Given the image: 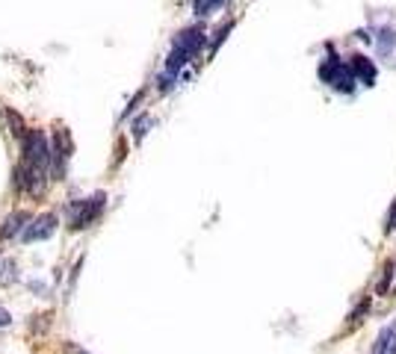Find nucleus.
<instances>
[{
    "mask_svg": "<svg viewBox=\"0 0 396 354\" xmlns=\"http://www.w3.org/2000/svg\"><path fill=\"white\" fill-rule=\"evenodd\" d=\"M396 343V319L390 325L382 328V334L375 336V346H373V354H388V348Z\"/></svg>",
    "mask_w": 396,
    "mask_h": 354,
    "instance_id": "obj_7",
    "label": "nucleus"
},
{
    "mask_svg": "<svg viewBox=\"0 0 396 354\" xmlns=\"http://www.w3.org/2000/svg\"><path fill=\"white\" fill-rule=\"evenodd\" d=\"M9 322H12V319H9V313H6L4 307H0V328H6Z\"/></svg>",
    "mask_w": 396,
    "mask_h": 354,
    "instance_id": "obj_17",
    "label": "nucleus"
},
{
    "mask_svg": "<svg viewBox=\"0 0 396 354\" xmlns=\"http://www.w3.org/2000/svg\"><path fill=\"white\" fill-rule=\"evenodd\" d=\"M142 100H145V89H139V92H136V95H134V98H130V104H127V107H124V112H122V118H127V115H130V112H134V110H136V107H139V104H142Z\"/></svg>",
    "mask_w": 396,
    "mask_h": 354,
    "instance_id": "obj_15",
    "label": "nucleus"
},
{
    "mask_svg": "<svg viewBox=\"0 0 396 354\" xmlns=\"http://www.w3.org/2000/svg\"><path fill=\"white\" fill-rule=\"evenodd\" d=\"M107 207V192H95L89 198H77L65 204V218H69V230H86L98 222V216Z\"/></svg>",
    "mask_w": 396,
    "mask_h": 354,
    "instance_id": "obj_2",
    "label": "nucleus"
},
{
    "mask_svg": "<svg viewBox=\"0 0 396 354\" xmlns=\"http://www.w3.org/2000/svg\"><path fill=\"white\" fill-rule=\"evenodd\" d=\"M352 69V74H355V83H361V86H375V77H378V69H375V62L370 59V57H364V54H352L349 57V62H346Z\"/></svg>",
    "mask_w": 396,
    "mask_h": 354,
    "instance_id": "obj_5",
    "label": "nucleus"
},
{
    "mask_svg": "<svg viewBox=\"0 0 396 354\" xmlns=\"http://www.w3.org/2000/svg\"><path fill=\"white\" fill-rule=\"evenodd\" d=\"M225 4H228V0H192V12L198 15V18H207V15L222 9Z\"/></svg>",
    "mask_w": 396,
    "mask_h": 354,
    "instance_id": "obj_9",
    "label": "nucleus"
},
{
    "mask_svg": "<svg viewBox=\"0 0 396 354\" xmlns=\"http://www.w3.org/2000/svg\"><path fill=\"white\" fill-rule=\"evenodd\" d=\"M151 124H154V118L148 115V112H145V115H139L136 122H134V139H136V142H142V139H145V133H148V127H151Z\"/></svg>",
    "mask_w": 396,
    "mask_h": 354,
    "instance_id": "obj_13",
    "label": "nucleus"
},
{
    "mask_svg": "<svg viewBox=\"0 0 396 354\" xmlns=\"http://www.w3.org/2000/svg\"><path fill=\"white\" fill-rule=\"evenodd\" d=\"M234 27H237V21H234V18H228V21H225V24H222V27L216 30V36H213V42H210V57L216 54V50H219V45H222V42L228 39V33L234 30Z\"/></svg>",
    "mask_w": 396,
    "mask_h": 354,
    "instance_id": "obj_12",
    "label": "nucleus"
},
{
    "mask_svg": "<svg viewBox=\"0 0 396 354\" xmlns=\"http://www.w3.org/2000/svg\"><path fill=\"white\" fill-rule=\"evenodd\" d=\"M396 230V201L390 204V213H388V222H385V233H393Z\"/></svg>",
    "mask_w": 396,
    "mask_h": 354,
    "instance_id": "obj_16",
    "label": "nucleus"
},
{
    "mask_svg": "<svg viewBox=\"0 0 396 354\" xmlns=\"http://www.w3.org/2000/svg\"><path fill=\"white\" fill-rule=\"evenodd\" d=\"M0 272H4V278H0V286H6V283H15V281H18V275H15V263H12V260H6Z\"/></svg>",
    "mask_w": 396,
    "mask_h": 354,
    "instance_id": "obj_14",
    "label": "nucleus"
},
{
    "mask_svg": "<svg viewBox=\"0 0 396 354\" xmlns=\"http://www.w3.org/2000/svg\"><path fill=\"white\" fill-rule=\"evenodd\" d=\"M393 272H396V263H393V260H388V263L382 266V278H378L375 295H385V293L390 290V283H393Z\"/></svg>",
    "mask_w": 396,
    "mask_h": 354,
    "instance_id": "obj_10",
    "label": "nucleus"
},
{
    "mask_svg": "<svg viewBox=\"0 0 396 354\" xmlns=\"http://www.w3.org/2000/svg\"><path fill=\"white\" fill-rule=\"evenodd\" d=\"M367 313H370V298H361L358 305H355V310L349 313V322H346V328H349V331L358 328V325H361V319H364Z\"/></svg>",
    "mask_w": 396,
    "mask_h": 354,
    "instance_id": "obj_11",
    "label": "nucleus"
},
{
    "mask_svg": "<svg viewBox=\"0 0 396 354\" xmlns=\"http://www.w3.org/2000/svg\"><path fill=\"white\" fill-rule=\"evenodd\" d=\"M57 225H59V218L57 213H42V216H33L30 218V225L18 233V242L24 245H33V242H45V240H51V236L57 233Z\"/></svg>",
    "mask_w": 396,
    "mask_h": 354,
    "instance_id": "obj_4",
    "label": "nucleus"
},
{
    "mask_svg": "<svg viewBox=\"0 0 396 354\" xmlns=\"http://www.w3.org/2000/svg\"><path fill=\"white\" fill-rule=\"evenodd\" d=\"M207 45V36H204V30L202 27H187V30H180L175 42H172V50H169V57H166V65H163V71L157 77V89L160 92H169L175 86V80L180 74V69H184L187 62H192L198 54L204 50Z\"/></svg>",
    "mask_w": 396,
    "mask_h": 354,
    "instance_id": "obj_1",
    "label": "nucleus"
},
{
    "mask_svg": "<svg viewBox=\"0 0 396 354\" xmlns=\"http://www.w3.org/2000/svg\"><path fill=\"white\" fill-rule=\"evenodd\" d=\"M30 213H24V210H15L9 218H6V222H4V228H0V242H4V240H12V236H15V240H18V233L30 225Z\"/></svg>",
    "mask_w": 396,
    "mask_h": 354,
    "instance_id": "obj_6",
    "label": "nucleus"
},
{
    "mask_svg": "<svg viewBox=\"0 0 396 354\" xmlns=\"http://www.w3.org/2000/svg\"><path fill=\"white\" fill-rule=\"evenodd\" d=\"M69 354H89V351H83V348H77V346H69Z\"/></svg>",
    "mask_w": 396,
    "mask_h": 354,
    "instance_id": "obj_18",
    "label": "nucleus"
},
{
    "mask_svg": "<svg viewBox=\"0 0 396 354\" xmlns=\"http://www.w3.org/2000/svg\"><path fill=\"white\" fill-rule=\"evenodd\" d=\"M388 354H396V343H393V346H390V348H388Z\"/></svg>",
    "mask_w": 396,
    "mask_h": 354,
    "instance_id": "obj_19",
    "label": "nucleus"
},
{
    "mask_svg": "<svg viewBox=\"0 0 396 354\" xmlns=\"http://www.w3.org/2000/svg\"><path fill=\"white\" fill-rule=\"evenodd\" d=\"M4 115H6V122H9L12 136H15V139H24V136H27V122H24V118L15 112V110H9V107L4 110Z\"/></svg>",
    "mask_w": 396,
    "mask_h": 354,
    "instance_id": "obj_8",
    "label": "nucleus"
},
{
    "mask_svg": "<svg viewBox=\"0 0 396 354\" xmlns=\"http://www.w3.org/2000/svg\"><path fill=\"white\" fill-rule=\"evenodd\" d=\"M325 50H328V59L320 65V80L328 83L332 89L343 92V95H352L355 86H358L352 69L346 62H340V57L334 54V45H325Z\"/></svg>",
    "mask_w": 396,
    "mask_h": 354,
    "instance_id": "obj_3",
    "label": "nucleus"
}]
</instances>
